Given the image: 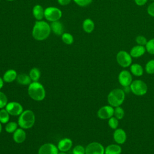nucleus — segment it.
I'll return each mask as SVG.
<instances>
[{
	"label": "nucleus",
	"mask_w": 154,
	"mask_h": 154,
	"mask_svg": "<svg viewBox=\"0 0 154 154\" xmlns=\"http://www.w3.org/2000/svg\"><path fill=\"white\" fill-rule=\"evenodd\" d=\"M125 99V92L121 88H115L111 90L107 97V100L109 105L112 107L120 106Z\"/></svg>",
	"instance_id": "obj_3"
},
{
	"label": "nucleus",
	"mask_w": 154,
	"mask_h": 154,
	"mask_svg": "<svg viewBox=\"0 0 154 154\" xmlns=\"http://www.w3.org/2000/svg\"><path fill=\"white\" fill-rule=\"evenodd\" d=\"M130 70L132 74L136 76H141L143 74V68L140 64L137 63L132 64L131 66Z\"/></svg>",
	"instance_id": "obj_23"
},
{
	"label": "nucleus",
	"mask_w": 154,
	"mask_h": 154,
	"mask_svg": "<svg viewBox=\"0 0 154 154\" xmlns=\"http://www.w3.org/2000/svg\"><path fill=\"white\" fill-rule=\"evenodd\" d=\"M17 74L16 70L9 69L7 70L3 75V80L6 82H11L16 79Z\"/></svg>",
	"instance_id": "obj_17"
},
{
	"label": "nucleus",
	"mask_w": 154,
	"mask_h": 154,
	"mask_svg": "<svg viewBox=\"0 0 154 154\" xmlns=\"http://www.w3.org/2000/svg\"><path fill=\"white\" fill-rule=\"evenodd\" d=\"M7 1H13L14 0H7Z\"/></svg>",
	"instance_id": "obj_42"
},
{
	"label": "nucleus",
	"mask_w": 154,
	"mask_h": 154,
	"mask_svg": "<svg viewBox=\"0 0 154 154\" xmlns=\"http://www.w3.org/2000/svg\"><path fill=\"white\" fill-rule=\"evenodd\" d=\"M32 14L37 20H42L44 17L45 10L40 5H35L32 8Z\"/></svg>",
	"instance_id": "obj_19"
},
{
	"label": "nucleus",
	"mask_w": 154,
	"mask_h": 154,
	"mask_svg": "<svg viewBox=\"0 0 154 154\" xmlns=\"http://www.w3.org/2000/svg\"><path fill=\"white\" fill-rule=\"evenodd\" d=\"M7 103H8L7 97L3 92L0 91V109H2L5 107Z\"/></svg>",
	"instance_id": "obj_32"
},
{
	"label": "nucleus",
	"mask_w": 154,
	"mask_h": 154,
	"mask_svg": "<svg viewBox=\"0 0 154 154\" xmlns=\"http://www.w3.org/2000/svg\"><path fill=\"white\" fill-rule=\"evenodd\" d=\"M147 13L152 16L154 17V2L152 3L147 8Z\"/></svg>",
	"instance_id": "obj_36"
},
{
	"label": "nucleus",
	"mask_w": 154,
	"mask_h": 154,
	"mask_svg": "<svg viewBox=\"0 0 154 154\" xmlns=\"http://www.w3.org/2000/svg\"><path fill=\"white\" fill-rule=\"evenodd\" d=\"M85 154H105V148L98 142H91L85 147Z\"/></svg>",
	"instance_id": "obj_8"
},
{
	"label": "nucleus",
	"mask_w": 154,
	"mask_h": 154,
	"mask_svg": "<svg viewBox=\"0 0 154 154\" xmlns=\"http://www.w3.org/2000/svg\"><path fill=\"white\" fill-rule=\"evenodd\" d=\"M114 115L116 118H117L118 120L122 119L125 116V111L124 109L119 106H117L114 108Z\"/></svg>",
	"instance_id": "obj_28"
},
{
	"label": "nucleus",
	"mask_w": 154,
	"mask_h": 154,
	"mask_svg": "<svg viewBox=\"0 0 154 154\" xmlns=\"http://www.w3.org/2000/svg\"><path fill=\"white\" fill-rule=\"evenodd\" d=\"M114 108L111 105H105L101 107L97 111V116L102 120L109 119L114 115Z\"/></svg>",
	"instance_id": "obj_10"
},
{
	"label": "nucleus",
	"mask_w": 154,
	"mask_h": 154,
	"mask_svg": "<svg viewBox=\"0 0 154 154\" xmlns=\"http://www.w3.org/2000/svg\"><path fill=\"white\" fill-rule=\"evenodd\" d=\"M73 154H85V148L81 145L76 146L72 150Z\"/></svg>",
	"instance_id": "obj_33"
},
{
	"label": "nucleus",
	"mask_w": 154,
	"mask_h": 154,
	"mask_svg": "<svg viewBox=\"0 0 154 154\" xmlns=\"http://www.w3.org/2000/svg\"><path fill=\"white\" fill-rule=\"evenodd\" d=\"M93 0H73V1L78 5L81 7H85L92 2Z\"/></svg>",
	"instance_id": "obj_34"
},
{
	"label": "nucleus",
	"mask_w": 154,
	"mask_h": 154,
	"mask_svg": "<svg viewBox=\"0 0 154 154\" xmlns=\"http://www.w3.org/2000/svg\"><path fill=\"white\" fill-rule=\"evenodd\" d=\"M122 148L117 144H111L105 149V154H121Z\"/></svg>",
	"instance_id": "obj_18"
},
{
	"label": "nucleus",
	"mask_w": 154,
	"mask_h": 154,
	"mask_svg": "<svg viewBox=\"0 0 154 154\" xmlns=\"http://www.w3.org/2000/svg\"><path fill=\"white\" fill-rule=\"evenodd\" d=\"M58 147L52 143H45L40 146L38 154H58Z\"/></svg>",
	"instance_id": "obj_12"
},
{
	"label": "nucleus",
	"mask_w": 154,
	"mask_h": 154,
	"mask_svg": "<svg viewBox=\"0 0 154 154\" xmlns=\"http://www.w3.org/2000/svg\"><path fill=\"white\" fill-rule=\"evenodd\" d=\"M16 81L19 84L23 85H29L31 83V79L30 78L29 76L25 73L18 75L16 78Z\"/></svg>",
	"instance_id": "obj_21"
},
{
	"label": "nucleus",
	"mask_w": 154,
	"mask_h": 154,
	"mask_svg": "<svg viewBox=\"0 0 154 154\" xmlns=\"http://www.w3.org/2000/svg\"><path fill=\"white\" fill-rule=\"evenodd\" d=\"M146 49L149 54L154 55V38H152L147 42Z\"/></svg>",
	"instance_id": "obj_31"
},
{
	"label": "nucleus",
	"mask_w": 154,
	"mask_h": 154,
	"mask_svg": "<svg viewBox=\"0 0 154 154\" xmlns=\"http://www.w3.org/2000/svg\"><path fill=\"white\" fill-rule=\"evenodd\" d=\"M152 1H154V0H152Z\"/></svg>",
	"instance_id": "obj_43"
},
{
	"label": "nucleus",
	"mask_w": 154,
	"mask_h": 154,
	"mask_svg": "<svg viewBox=\"0 0 154 154\" xmlns=\"http://www.w3.org/2000/svg\"><path fill=\"white\" fill-rule=\"evenodd\" d=\"M29 76L32 81L34 82L38 81L40 77V71L38 68L34 67L30 70Z\"/></svg>",
	"instance_id": "obj_24"
},
{
	"label": "nucleus",
	"mask_w": 154,
	"mask_h": 154,
	"mask_svg": "<svg viewBox=\"0 0 154 154\" xmlns=\"http://www.w3.org/2000/svg\"><path fill=\"white\" fill-rule=\"evenodd\" d=\"M35 120V118L33 111L27 109L23 111L19 116L17 123L22 129H29L33 126Z\"/></svg>",
	"instance_id": "obj_4"
},
{
	"label": "nucleus",
	"mask_w": 154,
	"mask_h": 154,
	"mask_svg": "<svg viewBox=\"0 0 154 154\" xmlns=\"http://www.w3.org/2000/svg\"><path fill=\"white\" fill-rule=\"evenodd\" d=\"M108 125L112 129H116L119 126V120L115 117H111L108 119Z\"/></svg>",
	"instance_id": "obj_30"
},
{
	"label": "nucleus",
	"mask_w": 154,
	"mask_h": 154,
	"mask_svg": "<svg viewBox=\"0 0 154 154\" xmlns=\"http://www.w3.org/2000/svg\"><path fill=\"white\" fill-rule=\"evenodd\" d=\"M51 29L54 34L58 35H62L64 33L63 25L59 20L52 22L51 23Z\"/></svg>",
	"instance_id": "obj_16"
},
{
	"label": "nucleus",
	"mask_w": 154,
	"mask_h": 154,
	"mask_svg": "<svg viewBox=\"0 0 154 154\" xmlns=\"http://www.w3.org/2000/svg\"><path fill=\"white\" fill-rule=\"evenodd\" d=\"M9 113L5 109H1L0 110V122L3 124L7 123L9 121Z\"/></svg>",
	"instance_id": "obj_25"
},
{
	"label": "nucleus",
	"mask_w": 154,
	"mask_h": 154,
	"mask_svg": "<svg viewBox=\"0 0 154 154\" xmlns=\"http://www.w3.org/2000/svg\"><path fill=\"white\" fill-rule=\"evenodd\" d=\"M4 85V80L0 77V89L3 87Z\"/></svg>",
	"instance_id": "obj_39"
},
{
	"label": "nucleus",
	"mask_w": 154,
	"mask_h": 154,
	"mask_svg": "<svg viewBox=\"0 0 154 154\" xmlns=\"http://www.w3.org/2000/svg\"><path fill=\"white\" fill-rule=\"evenodd\" d=\"M72 144V141L70 138H64L58 142L57 147L61 152H67L70 149Z\"/></svg>",
	"instance_id": "obj_14"
},
{
	"label": "nucleus",
	"mask_w": 154,
	"mask_h": 154,
	"mask_svg": "<svg viewBox=\"0 0 154 154\" xmlns=\"http://www.w3.org/2000/svg\"><path fill=\"white\" fill-rule=\"evenodd\" d=\"M129 87L132 93L136 96H143L147 92L146 84L140 79L133 81Z\"/></svg>",
	"instance_id": "obj_5"
},
{
	"label": "nucleus",
	"mask_w": 154,
	"mask_h": 154,
	"mask_svg": "<svg viewBox=\"0 0 154 154\" xmlns=\"http://www.w3.org/2000/svg\"><path fill=\"white\" fill-rule=\"evenodd\" d=\"M58 154H67L65 152H58Z\"/></svg>",
	"instance_id": "obj_40"
},
{
	"label": "nucleus",
	"mask_w": 154,
	"mask_h": 154,
	"mask_svg": "<svg viewBox=\"0 0 154 154\" xmlns=\"http://www.w3.org/2000/svg\"><path fill=\"white\" fill-rule=\"evenodd\" d=\"M127 135L125 131L121 128H117L113 134L114 140L118 144H123L126 140Z\"/></svg>",
	"instance_id": "obj_13"
},
{
	"label": "nucleus",
	"mask_w": 154,
	"mask_h": 154,
	"mask_svg": "<svg viewBox=\"0 0 154 154\" xmlns=\"http://www.w3.org/2000/svg\"><path fill=\"white\" fill-rule=\"evenodd\" d=\"M146 49L143 46L138 45L133 47L130 52V55L132 57L138 58L142 56L145 53Z\"/></svg>",
	"instance_id": "obj_20"
},
{
	"label": "nucleus",
	"mask_w": 154,
	"mask_h": 154,
	"mask_svg": "<svg viewBox=\"0 0 154 154\" xmlns=\"http://www.w3.org/2000/svg\"><path fill=\"white\" fill-rule=\"evenodd\" d=\"M61 39L63 42L67 45H71L74 41L73 35L69 32H64L61 35Z\"/></svg>",
	"instance_id": "obj_27"
},
{
	"label": "nucleus",
	"mask_w": 154,
	"mask_h": 154,
	"mask_svg": "<svg viewBox=\"0 0 154 154\" xmlns=\"http://www.w3.org/2000/svg\"><path fill=\"white\" fill-rule=\"evenodd\" d=\"M135 2L138 5L141 6L143 5L147 2V0H135Z\"/></svg>",
	"instance_id": "obj_38"
},
{
	"label": "nucleus",
	"mask_w": 154,
	"mask_h": 154,
	"mask_svg": "<svg viewBox=\"0 0 154 154\" xmlns=\"http://www.w3.org/2000/svg\"><path fill=\"white\" fill-rule=\"evenodd\" d=\"M18 123L15 122H8L5 127V130L8 133H13L17 129Z\"/></svg>",
	"instance_id": "obj_26"
},
{
	"label": "nucleus",
	"mask_w": 154,
	"mask_h": 154,
	"mask_svg": "<svg viewBox=\"0 0 154 154\" xmlns=\"http://www.w3.org/2000/svg\"><path fill=\"white\" fill-rule=\"evenodd\" d=\"M57 1H58V2L61 5H67L71 2V0H57Z\"/></svg>",
	"instance_id": "obj_37"
},
{
	"label": "nucleus",
	"mask_w": 154,
	"mask_h": 154,
	"mask_svg": "<svg viewBox=\"0 0 154 154\" xmlns=\"http://www.w3.org/2000/svg\"><path fill=\"white\" fill-rule=\"evenodd\" d=\"M136 42L139 45H141V46L146 45L147 42L146 38L144 37L141 35H139L136 38Z\"/></svg>",
	"instance_id": "obj_35"
},
{
	"label": "nucleus",
	"mask_w": 154,
	"mask_h": 154,
	"mask_svg": "<svg viewBox=\"0 0 154 154\" xmlns=\"http://www.w3.org/2000/svg\"><path fill=\"white\" fill-rule=\"evenodd\" d=\"M51 26L43 20H37L32 30V35L34 39L42 41L46 39L51 33Z\"/></svg>",
	"instance_id": "obj_1"
},
{
	"label": "nucleus",
	"mask_w": 154,
	"mask_h": 154,
	"mask_svg": "<svg viewBox=\"0 0 154 154\" xmlns=\"http://www.w3.org/2000/svg\"><path fill=\"white\" fill-rule=\"evenodd\" d=\"M132 57L129 54L124 51L119 52L116 56L118 64L123 67H128L132 63Z\"/></svg>",
	"instance_id": "obj_7"
},
{
	"label": "nucleus",
	"mask_w": 154,
	"mask_h": 154,
	"mask_svg": "<svg viewBox=\"0 0 154 154\" xmlns=\"http://www.w3.org/2000/svg\"><path fill=\"white\" fill-rule=\"evenodd\" d=\"M5 109L10 115L14 116H20L23 112V106L19 102H10L5 106Z\"/></svg>",
	"instance_id": "obj_9"
},
{
	"label": "nucleus",
	"mask_w": 154,
	"mask_h": 154,
	"mask_svg": "<svg viewBox=\"0 0 154 154\" xmlns=\"http://www.w3.org/2000/svg\"><path fill=\"white\" fill-rule=\"evenodd\" d=\"M28 93L30 97L36 101L43 100L46 96L44 87L37 81H33L28 85Z\"/></svg>",
	"instance_id": "obj_2"
},
{
	"label": "nucleus",
	"mask_w": 154,
	"mask_h": 154,
	"mask_svg": "<svg viewBox=\"0 0 154 154\" xmlns=\"http://www.w3.org/2000/svg\"><path fill=\"white\" fill-rule=\"evenodd\" d=\"M2 131V123L0 122V133Z\"/></svg>",
	"instance_id": "obj_41"
},
{
	"label": "nucleus",
	"mask_w": 154,
	"mask_h": 154,
	"mask_svg": "<svg viewBox=\"0 0 154 154\" xmlns=\"http://www.w3.org/2000/svg\"><path fill=\"white\" fill-rule=\"evenodd\" d=\"M145 70L148 74L154 73V60H151L147 63L145 67Z\"/></svg>",
	"instance_id": "obj_29"
},
{
	"label": "nucleus",
	"mask_w": 154,
	"mask_h": 154,
	"mask_svg": "<svg viewBox=\"0 0 154 154\" xmlns=\"http://www.w3.org/2000/svg\"><path fill=\"white\" fill-rule=\"evenodd\" d=\"M82 28L84 31L87 33L91 32L94 28V23L90 19H86L82 23Z\"/></svg>",
	"instance_id": "obj_22"
},
{
	"label": "nucleus",
	"mask_w": 154,
	"mask_h": 154,
	"mask_svg": "<svg viewBox=\"0 0 154 154\" xmlns=\"http://www.w3.org/2000/svg\"><path fill=\"white\" fill-rule=\"evenodd\" d=\"M13 138L17 143H22L26 139V133L22 128H17L14 132Z\"/></svg>",
	"instance_id": "obj_15"
},
{
	"label": "nucleus",
	"mask_w": 154,
	"mask_h": 154,
	"mask_svg": "<svg viewBox=\"0 0 154 154\" xmlns=\"http://www.w3.org/2000/svg\"><path fill=\"white\" fill-rule=\"evenodd\" d=\"M118 80L119 83L123 87L130 86L132 82V77L131 73L128 70H122L119 74Z\"/></svg>",
	"instance_id": "obj_11"
},
{
	"label": "nucleus",
	"mask_w": 154,
	"mask_h": 154,
	"mask_svg": "<svg viewBox=\"0 0 154 154\" xmlns=\"http://www.w3.org/2000/svg\"><path fill=\"white\" fill-rule=\"evenodd\" d=\"M62 16L61 11L57 7H49L45 9L44 17L46 20L50 22L59 20Z\"/></svg>",
	"instance_id": "obj_6"
}]
</instances>
